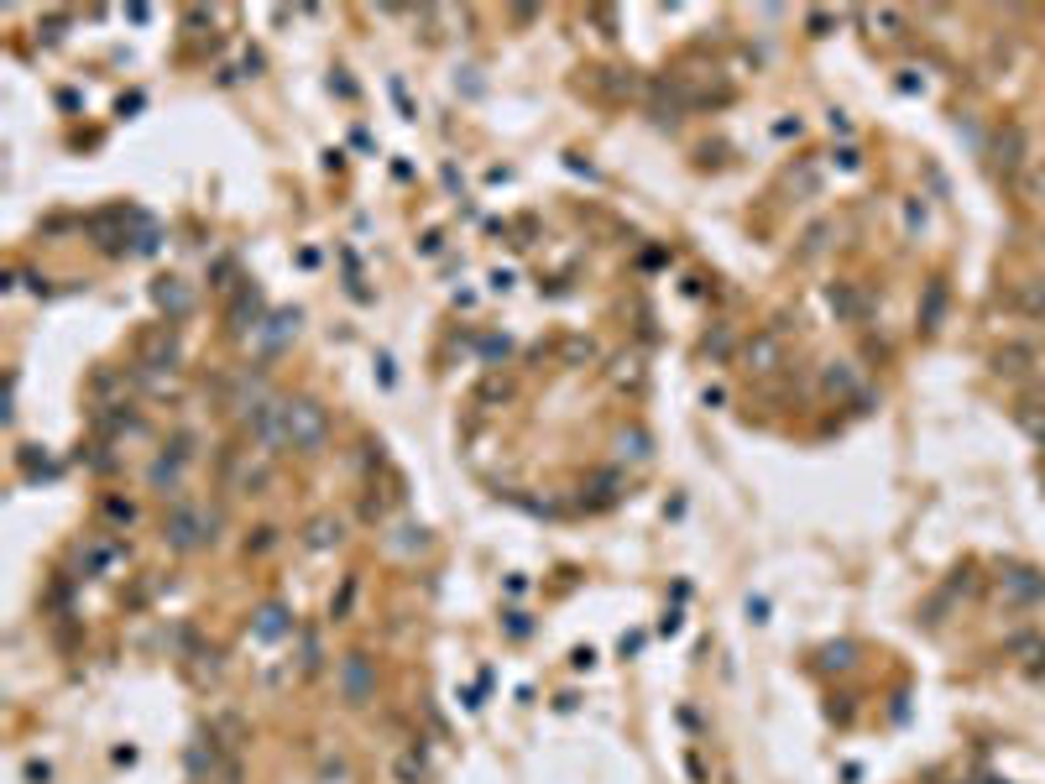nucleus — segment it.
I'll return each instance as SVG.
<instances>
[{
    "instance_id": "nucleus-1",
    "label": "nucleus",
    "mask_w": 1045,
    "mask_h": 784,
    "mask_svg": "<svg viewBox=\"0 0 1045 784\" xmlns=\"http://www.w3.org/2000/svg\"><path fill=\"white\" fill-rule=\"evenodd\" d=\"M162 539H168V549H178V555H194V549H204L215 539V513H204L194 502H178L168 513V523H162Z\"/></svg>"
},
{
    "instance_id": "nucleus-2",
    "label": "nucleus",
    "mask_w": 1045,
    "mask_h": 784,
    "mask_svg": "<svg viewBox=\"0 0 1045 784\" xmlns=\"http://www.w3.org/2000/svg\"><path fill=\"white\" fill-rule=\"evenodd\" d=\"M324 440H330V413L314 398H288V445L298 455H319Z\"/></svg>"
},
{
    "instance_id": "nucleus-3",
    "label": "nucleus",
    "mask_w": 1045,
    "mask_h": 784,
    "mask_svg": "<svg viewBox=\"0 0 1045 784\" xmlns=\"http://www.w3.org/2000/svg\"><path fill=\"white\" fill-rule=\"evenodd\" d=\"M988 157H993V173H998V178L1019 183V178H1025V163H1030V131L1019 126V121H1004V126L993 131Z\"/></svg>"
},
{
    "instance_id": "nucleus-4",
    "label": "nucleus",
    "mask_w": 1045,
    "mask_h": 784,
    "mask_svg": "<svg viewBox=\"0 0 1045 784\" xmlns=\"http://www.w3.org/2000/svg\"><path fill=\"white\" fill-rule=\"evenodd\" d=\"M340 696H345V706H366L371 696H377V670H371L366 654H345L340 659Z\"/></svg>"
},
{
    "instance_id": "nucleus-5",
    "label": "nucleus",
    "mask_w": 1045,
    "mask_h": 784,
    "mask_svg": "<svg viewBox=\"0 0 1045 784\" xmlns=\"http://www.w3.org/2000/svg\"><path fill=\"white\" fill-rule=\"evenodd\" d=\"M1004 591H1009V602L1014 607H1035V602H1045V575H1035V570H1004Z\"/></svg>"
},
{
    "instance_id": "nucleus-6",
    "label": "nucleus",
    "mask_w": 1045,
    "mask_h": 784,
    "mask_svg": "<svg viewBox=\"0 0 1045 784\" xmlns=\"http://www.w3.org/2000/svg\"><path fill=\"white\" fill-rule=\"evenodd\" d=\"M251 633H257L262 643H277V638H288V633H293V617H288V607H277V602H272V607H262V612H257V622H251Z\"/></svg>"
},
{
    "instance_id": "nucleus-7",
    "label": "nucleus",
    "mask_w": 1045,
    "mask_h": 784,
    "mask_svg": "<svg viewBox=\"0 0 1045 784\" xmlns=\"http://www.w3.org/2000/svg\"><path fill=\"white\" fill-rule=\"evenodd\" d=\"M257 330H262V298L241 293L236 309H230V335H257Z\"/></svg>"
},
{
    "instance_id": "nucleus-8",
    "label": "nucleus",
    "mask_w": 1045,
    "mask_h": 784,
    "mask_svg": "<svg viewBox=\"0 0 1045 784\" xmlns=\"http://www.w3.org/2000/svg\"><path fill=\"white\" fill-rule=\"evenodd\" d=\"M1030 366H1035V351H1030V345H1004V351L993 356V372H998V377H1030Z\"/></svg>"
},
{
    "instance_id": "nucleus-9",
    "label": "nucleus",
    "mask_w": 1045,
    "mask_h": 784,
    "mask_svg": "<svg viewBox=\"0 0 1045 784\" xmlns=\"http://www.w3.org/2000/svg\"><path fill=\"white\" fill-rule=\"evenodd\" d=\"M831 309L842 314V319H868V298L857 293L852 283H836V288H831Z\"/></svg>"
},
{
    "instance_id": "nucleus-10",
    "label": "nucleus",
    "mask_w": 1045,
    "mask_h": 784,
    "mask_svg": "<svg viewBox=\"0 0 1045 784\" xmlns=\"http://www.w3.org/2000/svg\"><path fill=\"white\" fill-rule=\"evenodd\" d=\"M298 335V314L293 309H283V314H272L267 319V330H262V340H267V351H283V345Z\"/></svg>"
},
{
    "instance_id": "nucleus-11",
    "label": "nucleus",
    "mask_w": 1045,
    "mask_h": 784,
    "mask_svg": "<svg viewBox=\"0 0 1045 784\" xmlns=\"http://www.w3.org/2000/svg\"><path fill=\"white\" fill-rule=\"evenodd\" d=\"M392 779H398V784H424V779H429V769H424V753H418V748L398 753V764H392Z\"/></svg>"
},
{
    "instance_id": "nucleus-12",
    "label": "nucleus",
    "mask_w": 1045,
    "mask_h": 784,
    "mask_svg": "<svg viewBox=\"0 0 1045 784\" xmlns=\"http://www.w3.org/2000/svg\"><path fill=\"white\" fill-rule=\"evenodd\" d=\"M774 361H779V340L774 335H758L748 345V372H774Z\"/></svg>"
},
{
    "instance_id": "nucleus-13",
    "label": "nucleus",
    "mask_w": 1045,
    "mask_h": 784,
    "mask_svg": "<svg viewBox=\"0 0 1045 784\" xmlns=\"http://www.w3.org/2000/svg\"><path fill=\"white\" fill-rule=\"evenodd\" d=\"M157 304H162V309H168V314L178 319V314H189V304H194V298H189V288H183L178 278H168V283H157Z\"/></svg>"
},
{
    "instance_id": "nucleus-14",
    "label": "nucleus",
    "mask_w": 1045,
    "mask_h": 784,
    "mask_svg": "<svg viewBox=\"0 0 1045 784\" xmlns=\"http://www.w3.org/2000/svg\"><path fill=\"white\" fill-rule=\"evenodd\" d=\"M1014 309L1025 314V319H1045V278H1035V283H1025V288H1019Z\"/></svg>"
},
{
    "instance_id": "nucleus-15",
    "label": "nucleus",
    "mask_w": 1045,
    "mask_h": 784,
    "mask_svg": "<svg viewBox=\"0 0 1045 784\" xmlns=\"http://www.w3.org/2000/svg\"><path fill=\"white\" fill-rule=\"evenodd\" d=\"M941 309H946V283L936 278L931 288H925V304H920V325H925V330H936V325H941Z\"/></svg>"
},
{
    "instance_id": "nucleus-16",
    "label": "nucleus",
    "mask_w": 1045,
    "mask_h": 784,
    "mask_svg": "<svg viewBox=\"0 0 1045 784\" xmlns=\"http://www.w3.org/2000/svg\"><path fill=\"white\" fill-rule=\"evenodd\" d=\"M309 544H314V549L340 544V523H335V518H314V523H309Z\"/></svg>"
},
{
    "instance_id": "nucleus-17",
    "label": "nucleus",
    "mask_w": 1045,
    "mask_h": 784,
    "mask_svg": "<svg viewBox=\"0 0 1045 784\" xmlns=\"http://www.w3.org/2000/svg\"><path fill=\"white\" fill-rule=\"evenodd\" d=\"M1019 194L1035 199V204H1045V163H1035L1025 178H1019Z\"/></svg>"
},
{
    "instance_id": "nucleus-18",
    "label": "nucleus",
    "mask_w": 1045,
    "mask_h": 784,
    "mask_svg": "<svg viewBox=\"0 0 1045 784\" xmlns=\"http://www.w3.org/2000/svg\"><path fill=\"white\" fill-rule=\"evenodd\" d=\"M105 518L121 523V528H131V523H136V507H131L126 497H105Z\"/></svg>"
},
{
    "instance_id": "nucleus-19",
    "label": "nucleus",
    "mask_w": 1045,
    "mask_h": 784,
    "mask_svg": "<svg viewBox=\"0 0 1045 784\" xmlns=\"http://www.w3.org/2000/svg\"><path fill=\"white\" fill-rule=\"evenodd\" d=\"M821 664H826V670H847V664H852V643H831V649H821Z\"/></svg>"
},
{
    "instance_id": "nucleus-20",
    "label": "nucleus",
    "mask_w": 1045,
    "mask_h": 784,
    "mask_svg": "<svg viewBox=\"0 0 1045 784\" xmlns=\"http://www.w3.org/2000/svg\"><path fill=\"white\" fill-rule=\"evenodd\" d=\"M622 455H633V460H648V434H643V429L622 434Z\"/></svg>"
},
{
    "instance_id": "nucleus-21",
    "label": "nucleus",
    "mask_w": 1045,
    "mask_h": 784,
    "mask_svg": "<svg viewBox=\"0 0 1045 784\" xmlns=\"http://www.w3.org/2000/svg\"><path fill=\"white\" fill-rule=\"evenodd\" d=\"M351 602H356V575L340 586V596H335V607H330V612H335V617H345V612H351Z\"/></svg>"
},
{
    "instance_id": "nucleus-22",
    "label": "nucleus",
    "mask_w": 1045,
    "mask_h": 784,
    "mask_svg": "<svg viewBox=\"0 0 1045 784\" xmlns=\"http://www.w3.org/2000/svg\"><path fill=\"white\" fill-rule=\"evenodd\" d=\"M304 670H319V638L304 633Z\"/></svg>"
},
{
    "instance_id": "nucleus-23",
    "label": "nucleus",
    "mask_w": 1045,
    "mask_h": 784,
    "mask_svg": "<svg viewBox=\"0 0 1045 784\" xmlns=\"http://www.w3.org/2000/svg\"><path fill=\"white\" fill-rule=\"evenodd\" d=\"M821 246H826V225H816V230H810V236H805V257H816Z\"/></svg>"
},
{
    "instance_id": "nucleus-24",
    "label": "nucleus",
    "mask_w": 1045,
    "mask_h": 784,
    "mask_svg": "<svg viewBox=\"0 0 1045 784\" xmlns=\"http://www.w3.org/2000/svg\"><path fill=\"white\" fill-rule=\"evenodd\" d=\"M27 779H32V784H48V779H53V769H48V764H37V758H32V764H27Z\"/></svg>"
},
{
    "instance_id": "nucleus-25",
    "label": "nucleus",
    "mask_w": 1045,
    "mask_h": 784,
    "mask_svg": "<svg viewBox=\"0 0 1045 784\" xmlns=\"http://www.w3.org/2000/svg\"><path fill=\"white\" fill-rule=\"evenodd\" d=\"M246 549H272V528H257V539H251Z\"/></svg>"
}]
</instances>
